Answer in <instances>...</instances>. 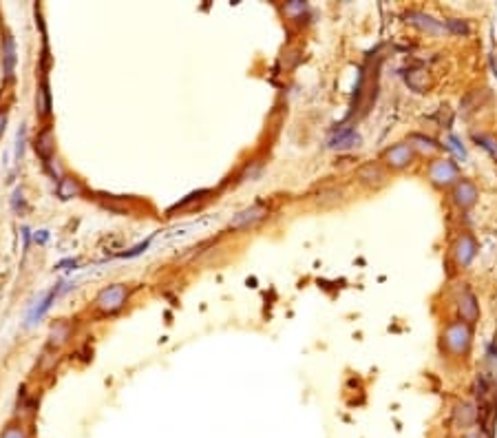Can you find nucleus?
<instances>
[{
    "instance_id": "18",
    "label": "nucleus",
    "mask_w": 497,
    "mask_h": 438,
    "mask_svg": "<svg viewBox=\"0 0 497 438\" xmlns=\"http://www.w3.org/2000/svg\"><path fill=\"white\" fill-rule=\"evenodd\" d=\"M407 84L418 91V94H422L427 86H429V78H427V73L425 71H409L407 73Z\"/></svg>"
},
{
    "instance_id": "11",
    "label": "nucleus",
    "mask_w": 497,
    "mask_h": 438,
    "mask_svg": "<svg viewBox=\"0 0 497 438\" xmlns=\"http://www.w3.org/2000/svg\"><path fill=\"white\" fill-rule=\"evenodd\" d=\"M475 257V240L471 235H464L462 240L455 244V259L459 266H469Z\"/></svg>"
},
{
    "instance_id": "16",
    "label": "nucleus",
    "mask_w": 497,
    "mask_h": 438,
    "mask_svg": "<svg viewBox=\"0 0 497 438\" xmlns=\"http://www.w3.org/2000/svg\"><path fill=\"white\" fill-rule=\"evenodd\" d=\"M407 21L416 27H420L422 31H429V33H440L442 27L433 21L431 16H425V13H420V11H411L407 13Z\"/></svg>"
},
{
    "instance_id": "10",
    "label": "nucleus",
    "mask_w": 497,
    "mask_h": 438,
    "mask_svg": "<svg viewBox=\"0 0 497 438\" xmlns=\"http://www.w3.org/2000/svg\"><path fill=\"white\" fill-rule=\"evenodd\" d=\"M35 151H38V155H40L47 164L51 162L53 151H55V140H53L51 126H45V129L38 133V140H35Z\"/></svg>"
},
{
    "instance_id": "6",
    "label": "nucleus",
    "mask_w": 497,
    "mask_h": 438,
    "mask_svg": "<svg viewBox=\"0 0 497 438\" xmlns=\"http://www.w3.org/2000/svg\"><path fill=\"white\" fill-rule=\"evenodd\" d=\"M411 159H413L411 144H396V146H392V149L384 153V164H387V167H392V169L409 167Z\"/></svg>"
},
{
    "instance_id": "2",
    "label": "nucleus",
    "mask_w": 497,
    "mask_h": 438,
    "mask_svg": "<svg viewBox=\"0 0 497 438\" xmlns=\"http://www.w3.org/2000/svg\"><path fill=\"white\" fill-rule=\"evenodd\" d=\"M265 217H268V206L254 204V206H250V208H244L241 213H236V215L230 219L228 226H230L232 230H244V228H250V226H254V224L263 222Z\"/></svg>"
},
{
    "instance_id": "3",
    "label": "nucleus",
    "mask_w": 497,
    "mask_h": 438,
    "mask_svg": "<svg viewBox=\"0 0 497 438\" xmlns=\"http://www.w3.org/2000/svg\"><path fill=\"white\" fill-rule=\"evenodd\" d=\"M0 60H3V80L11 82L16 76V64H18V49L13 35L7 33L3 43H0Z\"/></svg>"
},
{
    "instance_id": "23",
    "label": "nucleus",
    "mask_w": 497,
    "mask_h": 438,
    "mask_svg": "<svg viewBox=\"0 0 497 438\" xmlns=\"http://www.w3.org/2000/svg\"><path fill=\"white\" fill-rule=\"evenodd\" d=\"M5 124H7V111L3 108V111H0V137L5 133Z\"/></svg>"
},
{
    "instance_id": "21",
    "label": "nucleus",
    "mask_w": 497,
    "mask_h": 438,
    "mask_svg": "<svg viewBox=\"0 0 497 438\" xmlns=\"http://www.w3.org/2000/svg\"><path fill=\"white\" fill-rule=\"evenodd\" d=\"M475 140L480 142L486 151H491V155H493V157H497V146H493V144H495V140H493V137H489V135H475Z\"/></svg>"
},
{
    "instance_id": "4",
    "label": "nucleus",
    "mask_w": 497,
    "mask_h": 438,
    "mask_svg": "<svg viewBox=\"0 0 497 438\" xmlns=\"http://www.w3.org/2000/svg\"><path fill=\"white\" fill-rule=\"evenodd\" d=\"M445 343L449 345V350L459 354V352H467L469 350V343H471V332L464 323H453L447 327L445 332Z\"/></svg>"
},
{
    "instance_id": "1",
    "label": "nucleus",
    "mask_w": 497,
    "mask_h": 438,
    "mask_svg": "<svg viewBox=\"0 0 497 438\" xmlns=\"http://www.w3.org/2000/svg\"><path fill=\"white\" fill-rule=\"evenodd\" d=\"M126 301H128V288L124 283H110L96 295L93 308L100 315H115L126 305Z\"/></svg>"
},
{
    "instance_id": "14",
    "label": "nucleus",
    "mask_w": 497,
    "mask_h": 438,
    "mask_svg": "<svg viewBox=\"0 0 497 438\" xmlns=\"http://www.w3.org/2000/svg\"><path fill=\"white\" fill-rule=\"evenodd\" d=\"M459 313H462V319L469 321V323H473L477 317H480V308H477L471 290H464L462 297H459Z\"/></svg>"
},
{
    "instance_id": "7",
    "label": "nucleus",
    "mask_w": 497,
    "mask_h": 438,
    "mask_svg": "<svg viewBox=\"0 0 497 438\" xmlns=\"http://www.w3.org/2000/svg\"><path fill=\"white\" fill-rule=\"evenodd\" d=\"M356 177L365 186H382L384 179H387V173L378 162H367L356 171Z\"/></svg>"
},
{
    "instance_id": "20",
    "label": "nucleus",
    "mask_w": 497,
    "mask_h": 438,
    "mask_svg": "<svg viewBox=\"0 0 497 438\" xmlns=\"http://www.w3.org/2000/svg\"><path fill=\"white\" fill-rule=\"evenodd\" d=\"M25 137H27V129L25 126H21L16 133V162H21L23 159V153H25Z\"/></svg>"
},
{
    "instance_id": "13",
    "label": "nucleus",
    "mask_w": 497,
    "mask_h": 438,
    "mask_svg": "<svg viewBox=\"0 0 497 438\" xmlns=\"http://www.w3.org/2000/svg\"><path fill=\"white\" fill-rule=\"evenodd\" d=\"M358 144H360V135L354 129H343V131H338L334 137L329 140L331 149H338V151L352 149V146H358Z\"/></svg>"
},
{
    "instance_id": "8",
    "label": "nucleus",
    "mask_w": 497,
    "mask_h": 438,
    "mask_svg": "<svg viewBox=\"0 0 497 438\" xmlns=\"http://www.w3.org/2000/svg\"><path fill=\"white\" fill-rule=\"evenodd\" d=\"M453 199H455L457 206L471 208L477 202V189H475V184H471L469 179H459L457 184H455V191H453Z\"/></svg>"
},
{
    "instance_id": "9",
    "label": "nucleus",
    "mask_w": 497,
    "mask_h": 438,
    "mask_svg": "<svg viewBox=\"0 0 497 438\" xmlns=\"http://www.w3.org/2000/svg\"><path fill=\"white\" fill-rule=\"evenodd\" d=\"M71 339V323L69 321H55L49 330V348L58 350L62 345H67V341Z\"/></svg>"
},
{
    "instance_id": "25",
    "label": "nucleus",
    "mask_w": 497,
    "mask_h": 438,
    "mask_svg": "<svg viewBox=\"0 0 497 438\" xmlns=\"http://www.w3.org/2000/svg\"><path fill=\"white\" fill-rule=\"evenodd\" d=\"M23 237H25V248H29V228H23Z\"/></svg>"
},
{
    "instance_id": "19",
    "label": "nucleus",
    "mask_w": 497,
    "mask_h": 438,
    "mask_svg": "<svg viewBox=\"0 0 497 438\" xmlns=\"http://www.w3.org/2000/svg\"><path fill=\"white\" fill-rule=\"evenodd\" d=\"M0 438H29V434H27V429H25L23 425L11 423V425H7V427L3 429V434H0Z\"/></svg>"
},
{
    "instance_id": "15",
    "label": "nucleus",
    "mask_w": 497,
    "mask_h": 438,
    "mask_svg": "<svg viewBox=\"0 0 497 438\" xmlns=\"http://www.w3.org/2000/svg\"><path fill=\"white\" fill-rule=\"evenodd\" d=\"M35 111H38V118H47L51 113V96L47 86V76H42L38 94H35Z\"/></svg>"
},
{
    "instance_id": "17",
    "label": "nucleus",
    "mask_w": 497,
    "mask_h": 438,
    "mask_svg": "<svg viewBox=\"0 0 497 438\" xmlns=\"http://www.w3.org/2000/svg\"><path fill=\"white\" fill-rule=\"evenodd\" d=\"M82 193V186H80V181L76 177H62L58 181V195L60 199H73V197H80Z\"/></svg>"
},
{
    "instance_id": "24",
    "label": "nucleus",
    "mask_w": 497,
    "mask_h": 438,
    "mask_svg": "<svg viewBox=\"0 0 497 438\" xmlns=\"http://www.w3.org/2000/svg\"><path fill=\"white\" fill-rule=\"evenodd\" d=\"M49 240V235H47V230H40V235L35 232V242H47Z\"/></svg>"
},
{
    "instance_id": "22",
    "label": "nucleus",
    "mask_w": 497,
    "mask_h": 438,
    "mask_svg": "<svg viewBox=\"0 0 497 438\" xmlns=\"http://www.w3.org/2000/svg\"><path fill=\"white\" fill-rule=\"evenodd\" d=\"M447 25H449V29H451V31H455V33H462V35H469V31H471L467 23H459V21H449Z\"/></svg>"
},
{
    "instance_id": "12",
    "label": "nucleus",
    "mask_w": 497,
    "mask_h": 438,
    "mask_svg": "<svg viewBox=\"0 0 497 438\" xmlns=\"http://www.w3.org/2000/svg\"><path fill=\"white\" fill-rule=\"evenodd\" d=\"M58 295H60V286H55L53 290H49V292H47V295H45L38 303H35V308L31 310V315H29V325H31V323H35V321H40V319L49 313L51 303L55 301V297H58Z\"/></svg>"
},
{
    "instance_id": "5",
    "label": "nucleus",
    "mask_w": 497,
    "mask_h": 438,
    "mask_svg": "<svg viewBox=\"0 0 497 438\" xmlns=\"http://www.w3.org/2000/svg\"><path fill=\"white\" fill-rule=\"evenodd\" d=\"M429 177L435 186H449L453 179H457V167L451 159H438L431 164Z\"/></svg>"
}]
</instances>
